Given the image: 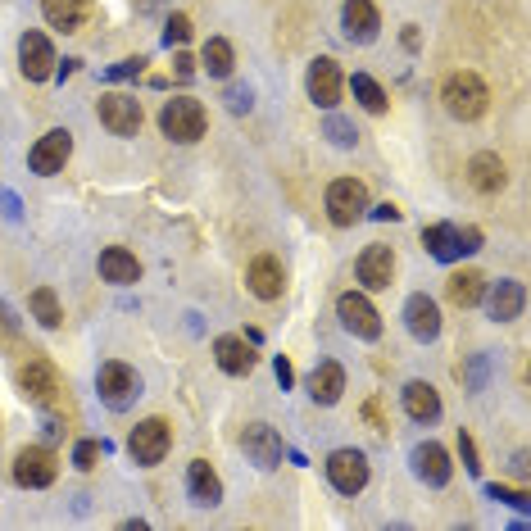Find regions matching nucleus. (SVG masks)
Masks as SVG:
<instances>
[{"label": "nucleus", "instance_id": "f257e3e1", "mask_svg": "<svg viewBox=\"0 0 531 531\" xmlns=\"http://www.w3.org/2000/svg\"><path fill=\"white\" fill-rule=\"evenodd\" d=\"M441 105H445V114L459 118V123H477V118L486 114V105H491V91H486V82L477 78V73L459 69L441 82Z\"/></svg>", "mask_w": 531, "mask_h": 531}, {"label": "nucleus", "instance_id": "f03ea898", "mask_svg": "<svg viewBox=\"0 0 531 531\" xmlns=\"http://www.w3.org/2000/svg\"><path fill=\"white\" fill-rule=\"evenodd\" d=\"M159 128H164V137H173V141H182V146H191V141L205 137L209 114H205V105H200V100L173 96L164 109H159Z\"/></svg>", "mask_w": 531, "mask_h": 531}, {"label": "nucleus", "instance_id": "7ed1b4c3", "mask_svg": "<svg viewBox=\"0 0 531 531\" xmlns=\"http://www.w3.org/2000/svg\"><path fill=\"white\" fill-rule=\"evenodd\" d=\"M19 391L46 413L64 409V377H59L55 364H46V359H28V364L19 368Z\"/></svg>", "mask_w": 531, "mask_h": 531}, {"label": "nucleus", "instance_id": "20e7f679", "mask_svg": "<svg viewBox=\"0 0 531 531\" xmlns=\"http://www.w3.org/2000/svg\"><path fill=\"white\" fill-rule=\"evenodd\" d=\"M423 246H427V255H432V259L454 264V259L472 255V250H482V232H477V227L432 223V227H423Z\"/></svg>", "mask_w": 531, "mask_h": 531}, {"label": "nucleus", "instance_id": "39448f33", "mask_svg": "<svg viewBox=\"0 0 531 531\" xmlns=\"http://www.w3.org/2000/svg\"><path fill=\"white\" fill-rule=\"evenodd\" d=\"M364 214H368V187L354 182V177H336L332 187H327V218L336 227H354Z\"/></svg>", "mask_w": 531, "mask_h": 531}, {"label": "nucleus", "instance_id": "423d86ee", "mask_svg": "<svg viewBox=\"0 0 531 531\" xmlns=\"http://www.w3.org/2000/svg\"><path fill=\"white\" fill-rule=\"evenodd\" d=\"M168 445H173V427H168L164 418H146V423H137V427H132V436H128V454L141 463V468L164 463Z\"/></svg>", "mask_w": 531, "mask_h": 531}, {"label": "nucleus", "instance_id": "0eeeda50", "mask_svg": "<svg viewBox=\"0 0 531 531\" xmlns=\"http://www.w3.org/2000/svg\"><path fill=\"white\" fill-rule=\"evenodd\" d=\"M59 477V459L46 450V445H28V450L14 454V482L28 486V491H41Z\"/></svg>", "mask_w": 531, "mask_h": 531}, {"label": "nucleus", "instance_id": "6e6552de", "mask_svg": "<svg viewBox=\"0 0 531 531\" xmlns=\"http://www.w3.org/2000/svg\"><path fill=\"white\" fill-rule=\"evenodd\" d=\"M336 314H341L345 332L364 336V341H377V336H382V314L373 309V300H368V295L345 291L341 300H336Z\"/></svg>", "mask_w": 531, "mask_h": 531}, {"label": "nucleus", "instance_id": "1a4fd4ad", "mask_svg": "<svg viewBox=\"0 0 531 531\" xmlns=\"http://www.w3.org/2000/svg\"><path fill=\"white\" fill-rule=\"evenodd\" d=\"M69 155H73V132L55 128L28 150V168H32V173H41V177H55V173H64Z\"/></svg>", "mask_w": 531, "mask_h": 531}, {"label": "nucleus", "instance_id": "9d476101", "mask_svg": "<svg viewBox=\"0 0 531 531\" xmlns=\"http://www.w3.org/2000/svg\"><path fill=\"white\" fill-rule=\"evenodd\" d=\"M327 482H332L341 495H359V491H364V486H368L364 450H332V459H327Z\"/></svg>", "mask_w": 531, "mask_h": 531}, {"label": "nucleus", "instance_id": "9b49d317", "mask_svg": "<svg viewBox=\"0 0 531 531\" xmlns=\"http://www.w3.org/2000/svg\"><path fill=\"white\" fill-rule=\"evenodd\" d=\"M141 100L137 96H123V91H114V96H100V123H105L114 137H137L141 128Z\"/></svg>", "mask_w": 531, "mask_h": 531}, {"label": "nucleus", "instance_id": "f8f14e48", "mask_svg": "<svg viewBox=\"0 0 531 531\" xmlns=\"http://www.w3.org/2000/svg\"><path fill=\"white\" fill-rule=\"evenodd\" d=\"M96 386H100V400H105L109 409H128V404L141 395L137 373H132L128 364H118V359H114V364H105V368H100Z\"/></svg>", "mask_w": 531, "mask_h": 531}, {"label": "nucleus", "instance_id": "ddd939ff", "mask_svg": "<svg viewBox=\"0 0 531 531\" xmlns=\"http://www.w3.org/2000/svg\"><path fill=\"white\" fill-rule=\"evenodd\" d=\"M341 91H345V78H341V64L336 59H314L309 64V100L318 109H336L341 105Z\"/></svg>", "mask_w": 531, "mask_h": 531}, {"label": "nucleus", "instance_id": "4468645a", "mask_svg": "<svg viewBox=\"0 0 531 531\" xmlns=\"http://www.w3.org/2000/svg\"><path fill=\"white\" fill-rule=\"evenodd\" d=\"M55 50H50V41L41 37V32H23L19 37V69L28 82H46L50 73H55Z\"/></svg>", "mask_w": 531, "mask_h": 531}, {"label": "nucleus", "instance_id": "2eb2a0df", "mask_svg": "<svg viewBox=\"0 0 531 531\" xmlns=\"http://www.w3.org/2000/svg\"><path fill=\"white\" fill-rule=\"evenodd\" d=\"M395 277V250L382 246V241H373V246L359 255V282L368 286V291H386Z\"/></svg>", "mask_w": 531, "mask_h": 531}, {"label": "nucleus", "instance_id": "dca6fc26", "mask_svg": "<svg viewBox=\"0 0 531 531\" xmlns=\"http://www.w3.org/2000/svg\"><path fill=\"white\" fill-rule=\"evenodd\" d=\"M504 182H509V168H504L500 155H491V150H482V155L468 159V187L482 191V196H495V191H504Z\"/></svg>", "mask_w": 531, "mask_h": 531}, {"label": "nucleus", "instance_id": "f3484780", "mask_svg": "<svg viewBox=\"0 0 531 531\" xmlns=\"http://www.w3.org/2000/svg\"><path fill=\"white\" fill-rule=\"evenodd\" d=\"M241 450H246L259 468H277V463H282V436L268 423H250L246 432H241Z\"/></svg>", "mask_w": 531, "mask_h": 531}, {"label": "nucleus", "instance_id": "a211bd4d", "mask_svg": "<svg viewBox=\"0 0 531 531\" xmlns=\"http://www.w3.org/2000/svg\"><path fill=\"white\" fill-rule=\"evenodd\" d=\"M214 359L223 373L232 377H246L250 368H255V341H246V336H218L214 341Z\"/></svg>", "mask_w": 531, "mask_h": 531}, {"label": "nucleus", "instance_id": "6ab92c4d", "mask_svg": "<svg viewBox=\"0 0 531 531\" xmlns=\"http://www.w3.org/2000/svg\"><path fill=\"white\" fill-rule=\"evenodd\" d=\"M246 286L259 295V300H277V295L286 291V273H282V264H277L273 255L250 259V268H246Z\"/></svg>", "mask_w": 531, "mask_h": 531}, {"label": "nucleus", "instance_id": "aec40b11", "mask_svg": "<svg viewBox=\"0 0 531 531\" xmlns=\"http://www.w3.org/2000/svg\"><path fill=\"white\" fill-rule=\"evenodd\" d=\"M404 323H409V332L418 336V341H436V332H441V309H436L432 295H409V305H404Z\"/></svg>", "mask_w": 531, "mask_h": 531}, {"label": "nucleus", "instance_id": "412c9836", "mask_svg": "<svg viewBox=\"0 0 531 531\" xmlns=\"http://www.w3.org/2000/svg\"><path fill=\"white\" fill-rule=\"evenodd\" d=\"M341 23H345V37H350V41H373L377 28H382L373 0H345Z\"/></svg>", "mask_w": 531, "mask_h": 531}, {"label": "nucleus", "instance_id": "4be33fe9", "mask_svg": "<svg viewBox=\"0 0 531 531\" xmlns=\"http://www.w3.org/2000/svg\"><path fill=\"white\" fill-rule=\"evenodd\" d=\"M413 472H418L427 486H445V482H450V472H454V463H450V454H445L441 445L427 441V445L413 450Z\"/></svg>", "mask_w": 531, "mask_h": 531}, {"label": "nucleus", "instance_id": "5701e85b", "mask_svg": "<svg viewBox=\"0 0 531 531\" xmlns=\"http://www.w3.org/2000/svg\"><path fill=\"white\" fill-rule=\"evenodd\" d=\"M41 14L59 32H82V23L91 19V0H41Z\"/></svg>", "mask_w": 531, "mask_h": 531}, {"label": "nucleus", "instance_id": "b1692460", "mask_svg": "<svg viewBox=\"0 0 531 531\" xmlns=\"http://www.w3.org/2000/svg\"><path fill=\"white\" fill-rule=\"evenodd\" d=\"M522 305H527V291H522V282H495L491 295H486V309H491L495 323H513V318L522 314Z\"/></svg>", "mask_w": 531, "mask_h": 531}, {"label": "nucleus", "instance_id": "393cba45", "mask_svg": "<svg viewBox=\"0 0 531 531\" xmlns=\"http://www.w3.org/2000/svg\"><path fill=\"white\" fill-rule=\"evenodd\" d=\"M404 413L413 423H436L441 418V395L432 382H409L404 386Z\"/></svg>", "mask_w": 531, "mask_h": 531}, {"label": "nucleus", "instance_id": "a878e982", "mask_svg": "<svg viewBox=\"0 0 531 531\" xmlns=\"http://www.w3.org/2000/svg\"><path fill=\"white\" fill-rule=\"evenodd\" d=\"M100 277L105 282H114V286H132L141 277V264H137V255H128L123 246H109V250H100Z\"/></svg>", "mask_w": 531, "mask_h": 531}, {"label": "nucleus", "instance_id": "bb28decb", "mask_svg": "<svg viewBox=\"0 0 531 531\" xmlns=\"http://www.w3.org/2000/svg\"><path fill=\"white\" fill-rule=\"evenodd\" d=\"M187 491H191V500L205 504V509H214V504L223 500V482H218V472L209 468L205 459H196L187 468Z\"/></svg>", "mask_w": 531, "mask_h": 531}, {"label": "nucleus", "instance_id": "cd10ccee", "mask_svg": "<svg viewBox=\"0 0 531 531\" xmlns=\"http://www.w3.org/2000/svg\"><path fill=\"white\" fill-rule=\"evenodd\" d=\"M345 391V368L341 364H318L314 373H309V395H314V404H336Z\"/></svg>", "mask_w": 531, "mask_h": 531}, {"label": "nucleus", "instance_id": "c85d7f7f", "mask_svg": "<svg viewBox=\"0 0 531 531\" xmlns=\"http://www.w3.org/2000/svg\"><path fill=\"white\" fill-rule=\"evenodd\" d=\"M445 295H450V305L472 309V305H477V300L486 295V277L477 273V268H463V273H450V282H445Z\"/></svg>", "mask_w": 531, "mask_h": 531}, {"label": "nucleus", "instance_id": "c756f323", "mask_svg": "<svg viewBox=\"0 0 531 531\" xmlns=\"http://www.w3.org/2000/svg\"><path fill=\"white\" fill-rule=\"evenodd\" d=\"M200 64H205V73H209V78H227V73H232V64H236L232 41L209 37V41H205V50H200Z\"/></svg>", "mask_w": 531, "mask_h": 531}, {"label": "nucleus", "instance_id": "7c9ffc66", "mask_svg": "<svg viewBox=\"0 0 531 531\" xmlns=\"http://www.w3.org/2000/svg\"><path fill=\"white\" fill-rule=\"evenodd\" d=\"M350 91H354V100H359L368 114H386V105H391V100H386V91L377 87L368 73H354V78H350Z\"/></svg>", "mask_w": 531, "mask_h": 531}, {"label": "nucleus", "instance_id": "2f4dec72", "mask_svg": "<svg viewBox=\"0 0 531 531\" xmlns=\"http://www.w3.org/2000/svg\"><path fill=\"white\" fill-rule=\"evenodd\" d=\"M28 309L37 314L41 327H59V323H64V309H59V300H55V291H50V286H37V291L28 295Z\"/></svg>", "mask_w": 531, "mask_h": 531}, {"label": "nucleus", "instance_id": "473e14b6", "mask_svg": "<svg viewBox=\"0 0 531 531\" xmlns=\"http://www.w3.org/2000/svg\"><path fill=\"white\" fill-rule=\"evenodd\" d=\"M105 450H109L105 441H78V445H73V463H78L82 472H91V468L100 463V454H105Z\"/></svg>", "mask_w": 531, "mask_h": 531}, {"label": "nucleus", "instance_id": "72a5a7b5", "mask_svg": "<svg viewBox=\"0 0 531 531\" xmlns=\"http://www.w3.org/2000/svg\"><path fill=\"white\" fill-rule=\"evenodd\" d=\"M327 141H332V146H341V150H350L354 146V141H359V137H354V128H350V123H345V118H327Z\"/></svg>", "mask_w": 531, "mask_h": 531}, {"label": "nucleus", "instance_id": "f704fd0d", "mask_svg": "<svg viewBox=\"0 0 531 531\" xmlns=\"http://www.w3.org/2000/svg\"><path fill=\"white\" fill-rule=\"evenodd\" d=\"M486 495H491V500H500V504H513V509H527L531 504V495L527 491H513V486H486Z\"/></svg>", "mask_w": 531, "mask_h": 531}, {"label": "nucleus", "instance_id": "c9c22d12", "mask_svg": "<svg viewBox=\"0 0 531 531\" xmlns=\"http://www.w3.org/2000/svg\"><path fill=\"white\" fill-rule=\"evenodd\" d=\"M187 37H191V19H187V14H173L168 28H164V41H168V46H182Z\"/></svg>", "mask_w": 531, "mask_h": 531}, {"label": "nucleus", "instance_id": "e433bc0d", "mask_svg": "<svg viewBox=\"0 0 531 531\" xmlns=\"http://www.w3.org/2000/svg\"><path fill=\"white\" fill-rule=\"evenodd\" d=\"M459 454H463V468L468 472H482V463H477V445H472L468 432H459Z\"/></svg>", "mask_w": 531, "mask_h": 531}, {"label": "nucleus", "instance_id": "4c0bfd02", "mask_svg": "<svg viewBox=\"0 0 531 531\" xmlns=\"http://www.w3.org/2000/svg\"><path fill=\"white\" fill-rule=\"evenodd\" d=\"M468 386H472V391H482V386H486V354H477V359L468 364Z\"/></svg>", "mask_w": 531, "mask_h": 531}, {"label": "nucleus", "instance_id": "58836bf2", "mask_svg": "<svg viewBox=\"0 0 531 531\" xmlns=\"http://www.w3.org/2000/svg\"><path fill=\"white\" fill-rule=\"evenodd\" d=\"M227 109H232V114H246V109H250V91L246 87H232V91H227Z\"/></svg>", "mask_w": 531, "mask_h": 531}, {"label": "nucleus", "instance_id": "ea45409f", "mask_svg": "<svg viewBox=\"0 0 531 531\" xmlns=\"http://www.w3.org/2000/svg\"><path fill=\"white\" fill-rule=\"evenodd\" d=\"M173 73L182 82H191V78H196V59H191V55H173Z\"/></svg>", "mask_w": 531, "mask_h": 531}, {"label": "nucleus", "instance_id": "a19ab883", "mask_svg": "<svg viewBox=\"0 0 531 531\" xmlns=\"http://www.w3.org/2000/svg\"><path fill=\"white\" fill-rule=\"evenodd\" d=\"M273 373H277V382H282V386L295 382V368H291V359H286V354H277V359H273Z\"/></svg>", "mask_w": 531, "mask_h": 531}, {"label": "nucleus", "instance_id": "79ce46f5", "mask_svg": "<svg viewBox=\"0 0 531 531\" xmlns=\"http://www.w3.org/2000/svg\"><path fill=\"white\" fill-rule=\"evenodd\" d=\"M141 64H146V59H123L118 69H109V78H132V73H141Z\"/></svg>", "mask_w": 531, "mask_h": 531}, {"label": "nucleus", "instance_id": "37998d69", "mask_svg": "<svg viewBox=\"0 0 531 531\" xmlns=\"http://www.w3.org/2000/svg\"><path fill=\"white\" fill-rule=\"evenodd\" d=\"M373 218H382V223H395V218H400V209H395L391 200H386V205H377V209H373Z\"/></svg>", "mask_w": 531, "mask_h": 531}, {"label": "nucleus", "instance_id": "c03bdc74", "mask_svg": "<svg viewBox=\"0 0 531 531\" xmlns=\"http://www.w3.org/2000/svg\"><path fill=\"white\" fill-rule=\"evenodd\" d=\"M0 209H5V218H19V200L10 191H0Z\"/></svg>", "mask_w": 531, "mask_h": 531}]
</instances>
